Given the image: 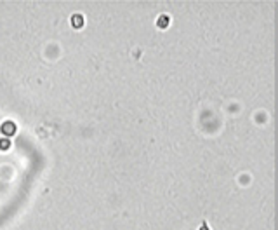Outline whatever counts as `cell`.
Here are the masks:
<instances>
[{
    "label": "cell",
    "instance_id": "4",
    "mask_svg": "<svg viewBox=\"0 0 278 230\" xmlns=\"http://www.w3.org/2000/svg\"><path fill=\"white\" fill-rule=\"evenodd\" d=\"M9 145H10V143L7 140H2V141H0V148H2V150H7V148H9Z\"/></svg>",
    "mask_w": 278,
    "mask_h": 230
},
{
    "label": "cell",
    "instance_id": "5",
    "mask_svg": "<svg viewBox=\"0 0 278 230\" xmlns=\"http://www.w3.org/2000/svg\"><path fill=\"white\" fill-rule=\"evenodd\" d=\"M202 230H208V229H207V227H205V225H203V227H202Z\"/></svg>",
    "mask_w": 278,
    "mask_h": 230
},
{
    "label": "cell",
    "instance_id": "1",
    "mask_svg": "<svg viewBox=\"0 0 278 230\" xmlns=\"http://www.w3.org/2000/svg\"><path fill=\"white\" fill-rule=\"evenodd\" d=\"M14 131H16V126H14L12 122H5V124L2 126V132H4V134H7V136L14 134Z\"/></svg>",
    "mask_w": 278,
    "mask_h": 230
},
{
    "label": "cell",
    "instance_id": "3",
    "mask_svg": "<svg viewBox=\"0 0 278 230\" xmlns=\"http://www.w3.org/2000/svg\"><path fill=\"white\" fill-rule=\"evenodd\" d=\"M169 25V16H160L158 18V26L160 28H165Z\"/></svg>",
    "mask_w": 278,
    "mask_h": 230
},
{
    "label": "cell",
    "instance_id": "2",
    "mask_svg": "<svg viewBox=\"0 0 278 230\" xmlns=\"http://www.w3.org/2000/svg\"><path fill=\"white\" fill-rule=\"evenodd\" d=\"M71 23H73V26H75V28H80V26L84 25V18H82L80 14H75V16L71 18Z\"/></svg>",
    "mask_w": 278,
    "mask_h": 230
}]
</instances>
